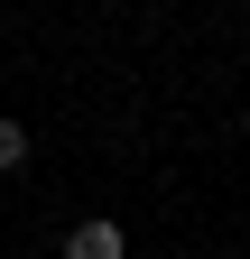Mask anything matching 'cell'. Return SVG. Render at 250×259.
Listing matches in <instances>:
<instances>
[{"label": "cell", "instance_id": "cell-1", "mask_svg": "<svg viewBox=\"0 0 250 259\" xmlns=\"http://www.w3.org/2000/svg\"><path fill=\"white\" fill-rule=\"evenodd\" d=\"M65 259H130V232L93 213V222H74V232H65Z\"/></svg>", "mask_w": 250, "mask_h": 259}, {"label": "cell", "instance_id": "cell-2", "mask_svg": "<svg viewBox=\"0 0 250 259\" xmlns=\"http://www.w3.org/2000/svg\"><path fill=\"white\" fill-rule=\"evenodd\" d=\"M10 167H28V130H19V120H0V176H10Z\"/></svg>", "mask_w": 250, "mask_h": 259}]
</instances>
